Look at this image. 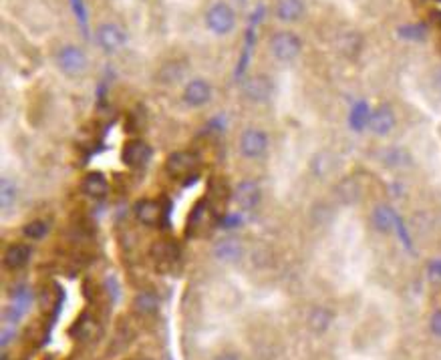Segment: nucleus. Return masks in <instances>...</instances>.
Returning <instances> with one entry per match:
<instances>
[{
  "mask_svg": "<svg viewBox=\"0 0 441 360\" xmlns=\"http://www.w3.org/2000/svg\"><path fill=\"white\" fill-rule=\"evenodd\" d=\"M198 169H200V160L192 151H174L165 160V174L174 181H189L192 177L198 175Z\"/></svg>",
  "mask_w": 441,
  "mask_h": 360,
  "instance_id": "f257e3e1",
  "label": "nucleus"
},
{
  "mask_svg": "<svg viewBox=\"0 0 441 360\" xmlns=\"http://www.w3.org/2000/svg\"><path fill=\"white\" fill-rule=\"evenodd\" d=\"M268 49L278 63H293L302 51V42L298 39V35H294L290 30H281L270 37Z\"/></svg>",
  "mask_w": 441,
  "mask_h": 360,
  "instance_id": "f03ea898",
  "label": "nucleus"
},
{
  "mask_svg": "<svg viewBox=\"0 0 441 360\" xmlns=\"http://www.w3.org/2000/svg\"><path fill=\"white\" fill-rule=\"evenodd\" d=\"M57 67L61 68V73H65L69 77H79L87 71V54L83 53V49L77 44H65L57 51Z\"/></svg>",
  "mask_w": 441,
  "mask_h": 360,
  "instance_id": "7ed1b4c3",
  "label": "nucleus"
},
{
  "mask_svg": "<svg viewBox=\"0 0 441 360\" xmlns=\"http://www.w3.org/2000/svg\"><path fill=\"white\" fill-rule=\"evenodd\" d=\"M206 27L218 37H224L236 27V13L226 2H216L206 13Z\"/></svg>",
  "mask_w": 441,
  "mask_h": 360,
  "instance_id": "20e7f679",
  "label": "nucleus"
},
{
  "mask_svg": "<svg viewBox=\"0 0 441 360\" xmlns=\"http://www.w3.org/2000/svg\"><path fill=\"white\" fill-rule=\"evenodd\" d=\"M270 145V139H268L266 131L258 129V127H250L240 135V141H238V149H240L242 157L246 160H260L264 157Z\"/></svg>",
  "mask_w": 441,
  "mask_h": 360,
  "instance_id": "39448f33",
  "label": "nucleus"
},
{
  "mask_svg": "<svg viewBox=\"0 0 441 360\" xmlns=\"http://www.w3.org/2000/svg\"><path fill=\"white\" fill-rule=\"evenodd\" d=\"M232 198L242 212H254L262 201V187L256 179H242L232 189Z\"/></svg>",
  "mask_w": 441,
  "mask_h": 360,
  "instance_id": "423d86ee",
  "label": "nucleus"
},
{
  "mask_svg": "<svg viewBox=\"0 0 441 360\" xmlns=\"http://www.w3.org/2000/svg\"><path fill=\"white\" fill-rule=\"evenodd\" d=\"M242 93L252 103H266L274 95V83L266 75H254L242 83Z\"/></svg>",
  "mask_w": 441,
  "mask_h": 360,
  "instance_id": "0eeeda50",
  "label": "nucleus"
},
{
  "mask_svg": "<svg viewBox=\"0 0 441 360\" xmlns=\"http://www.w3.org/2000/svg\"><path fill=\"white\" fill-rule=\"evenodd\" d=\"M127 42V35L125 30L115 25V23H103L97 28V44L105 51L107 54H113L121 51Z\"/></svg>",
  "mask_w": 441,
  "mask_h": 360,
  "instance_id": "6e6552de",
  "label": "nucleus"
},
{
  "mask_svg": "<svg viewBox=\"0 0 441 360\" xmlns=\"http://www.w3.org/2000/svg\"><path fill=\"white\" fill-rule=\"evenodd\" d=\"M244 241L236 236H224L220 240L216 241L214 248H212V253L218 262L222 264H236L240 262L242 256H244Z\"/></svg>",
  "mask_w": 441,
  "mask_h": 360,
  "instance_id": "1a4fd4ad",
  "label": "nucleus"
},
{
  "mask_svg": "<svg viewBox=\"0 0 441 360\" xmlns=\"http://www.w3.org/2000/svg\"><path fill=\"white\" fill-rule=\"evenodd\" d=\"M212 85H210V80L206 79H194L187 83L186 87H184V91H182V101L186 103L187 107H204V105H208L210 103V99H212Z\"/></svg>",
  "mask_w": 441,
  "mask_h": 360,
  "instance_id": "9d476101",
  "label": "nucleus"
},
{
  "mask_svg": "<svg viewBox=\"0 0 441 360\" xmlns=\"http://www.w3.org/2000/svg\"><path fill=\"white\" fill-rule=\"evenodd\" d=\"M149 160H151V145L147 141H143V139H131L121 149L123 165H127L131 169L143 167Z\"/></svg>",
  "mask_w": 441,
  "mask_h": 360,
  "instance_id": "9b49d317",
  "label": "nucleus"
},
{
  "mask_svg": "<svg viewBox=\"0 0 441 360\" xmlns=\"http://www.w3.org/2000/svg\"><path fill=\"white\" fill-rule=\"evenodd\" d=\"M135 220L146 227H155L160 226L161 220H163V205L155 200H137L134 205Z\"/></svg>",
  "mask_w": 441,
  "mask_h": 360,
  "instance_id": "f8f14e48",
  "label": "nucleus"
},
{
  "mask_svg": "<svg viewBox=\"0 0 441 360\" xmlns=\"http://www.w3.org/2000/svg\"><path fill=\"white\" fill-rule=\"evenodd\" d=\"M395 127H397V117H395V111H393L391 105L383 103V105H379V107H375L373 111H371L369 129H371L375 135L385 137V135L391 133Z\"/></svg>",
  "mask_w": 441,
  "mask_h": 360,
  "instance_id": "ddd939ff",
  "label": "nucleus"
},
{
  "mask_svg": "<svg viewBox=\"0 0 441 360\" xmlns=\"http://www.w3.org/2000/svg\"><path fill=\"white\" fill-rule=\"evenodd\" d=\"M151 260H153V264L160 268L161 272L174 268L177 264V260H180L177 244L170 240L153 241V246H151Z\"/></svg>",
  "mask_w": 441,
  "mask_h": 360,
  "instance_id": "4468645a",
  "label": "nucleus"
},
{
  "mask_svg": "<svg viewBox=\"0 0 441 360\" xmlns=\"http://www.w3.org/2000/svg\"><path fill=\"white\" fill-rule=\"evenodd\" d=\"M81 193L89 200H103L109 193V181L101 172H89L81 179Z\"/></svg>",
  "mask_w": 441,
  "mask_h": 360,
  "instance_id": "2eb2a0df",
  "label": "nucleus"
},
{
  "mask_svg": "<svg viewBox=\"0 0 441 360\" xmlns=\"http://www.w3.org/2000/svg\"><path fill=\"white\" fill-rule=\"evenodd\" d=\"M30 256H33V248L28 244L14 241L11 246H6V250H4V268L11 272L23 270L30 262Z\"/></svg>",
  "mask_w": 441,
  "mask_h": 360,
  "instance_id": "dca6fc26",
  "label": "nucleus"
},
{
  "mask_svg": "<svg viewBox=\"0 0 441 360\" xmlns=\"http://www.w3.org/2000/svg\"><path fill=\"white\" fill-rule=\"evenodd\" d=\"M307 11L305 0H276L274 14L282 23H296L302 18V14Z\"/></svg>",
  "mask_w": 441,
  "mask_h": 360,
  "instance_id": "f3484780",
  "label": "nucleus"
},
{
  "mask_svg": "<svg viewBox=\"0 0 441 360\" xmlns=\"http://www.w3.org/2000/svg\"><path fill=\"white\" fill-rule=\"evenodd\" d=\"M395 222H397V214L387 203H379L371 214V226L379 234H389L391 229H395Z\"/></svg>",
  "mask_w": 441,
  "mask_h": 360,
  "instance_id": "a211bd4d",
  "label": "nucleus"
},
{
  "mask_svg": "<svg viewBox=\"0 0 441 360\" xmlns=\"http://www.w3.org/2000/svg\"><path fill=\"white\" fill-rule=\"evenodd\" d=\"M134 310L135 314H139L143 318L155 316L158 310H160V298H158V294L151 292V290H143V292L137 294L134 298Z\"/></svg>",
  "mask_w": 441,
  "mask_h": 360,
  "instance_id": "6ab92c4d",
  "label": "nucleus"
},
{
  "mask_svg": "<svg viewBox=\"0 0 441 360\" xmlns=\"http://www.w3.org/2000/svg\"><path fill=\"white\" fill-rule=\"evenodd\" d=\"M381 163L389 169H399V167H409L413 163V157H411L409 149H405V147H387L381 153Z\"/></svg>",
  "mask_w": 441,
  "mask_h": 360,
  "instance_id": "aec40b11",
  "label": "nucleus"
},
{
  "mask_svg": "<svg viewBox=\"0 0 441 360\" xmlns=\"http://www.w3.org/2000/svg\"><path fill=\"white\" fill-rule=\"evenodd\" d=\"M30 300H33V294L27 286H20L16 292L13 294V300H11V308H8V320L18 322L23 318V314L27 312L30 306Z\"/></svg>",
  "mask_w": 441,
  "mask_h": 360,
  "instance_id": "412c9836",
  "label": "nucleus"
},
{
  "mask_svg": "<svg viewBox=\"0 0 441 360\" xmlns=\"http://www.w3.org/2000/svg\"><path fill=\"white\" fill-rule=\"evenodd\" d=\"M369 121H371V107L367 101H357L353 109H351V117H348V125L353 131L361 133L365 129H369Z\"/></svg>",
  "mask_w": 441,
  "mask_h": 360,
  "instance_id": "4be33fe9",
  "label": "nucleus"
},
{
  "mask_svg": "<svg viewBox=\"0 0 441 360\" xmlns=\"http://www.w3.org/2000/svg\"><path fill=\"white\" fill-rule=\"evenodd\" d=\"M308 328L312 330V332L317 334H324L329 330V326L333 324V312L329 310V308H322V306H317L312 308L310 312H308Z\"/></svg>",
  "mask_w": 441,
  "mask_h": 360,
  "instance_id": "5701e85b",
  "label": "nucleus"
},
{
  "mask_svg": "<svg viewBox=\"0 0 441 360\" xmlns=\"http://www.w3.org/2000/svg\"><path fill=\"white\" fill-rule=\"evenodd\" d=\"M16 200H18V187H16V184L11 177H2V181H0V208H2V212L13 210Z\"/></svg>",
  "mask_w": 441,
  "mask_h": 360,
  "instance_id": "b1692460",
  "label": "nucleus"
},
{
  "mask_svg": "<svg viewBox=\"0 0 441 360\" xmlns=\"http://www.w3.org/2000/svg\"><path fill=\"white\" fill-rule=\"evenodd\" d=\"M49 232H51V224H49L47 220H33V222H28L27 226L23 227V234L27 236L28 240L35 241L47 238Z\"/></svg>",
  "mask_w": 441,
  "mask_h": 360,
  "instance_id": "393cba45",
  "label": "nucleus"
},
{
  "mask_svg": "<svg viewBox=\"0 0 441 360\" xmlns=\"http://www.w3.org/2000/svg\"><path fill=\"white\" fill-rule=\"evenodd\" d=\"M399 37L405 40H425L428 28H425V25H421V23L405 25V27H399Z\"/></svg>",
  "mask_w": 441,
  "mask_h": 360,
  "instance_id": "a878e982",
  "label": "nucleus"
},
{
  "mask_svg": "<svg viewBox=\"0 0 441 360\" xmlns=\"http://www.w3.org/2000/svg\"><path fill=\"white\" fill-rule=\"evenodd\" d=\"M71 2H73V11H75L77 18H79L81 27L87 32V13H85V6H83V0H71Z\"/></svg>",
  "mask_w": 441,
  "mask_h": 360,
  "instance_id": "bb28decb",
  "label": "nucleus"
},
{
  "mask_svg": "<svg viewBox=\"0 0 441 360\" xmlns=\"http://www.w3.org/2000/svg\"><path fill=\"white\" fill-rule=\"evenodd\" d=\"M429 328H431V332L435 334L437 338H441V308H440V310H435V312L431 314V320H429Z\"/></svg>",
  "mask_w": 441,
  "mask_h": 360,
  "instance_id": "cd10ccee",
  "label": "nucleus"
},
{
  "mask_svg": "<svg viewBox=\"0 0 441 360\" xmlns=\"http://www.w3.org/2000/svg\"><path fill=\"white\" fill-rule=\"evenodd\" d=\"M429 276L433 278V280H440L441 282V258H435V260H431L429 262Z\"/></svg>",
  "mask_w": 441,
  "mask_h": 360,
  "instance_id": "c85d7f7f",
  "label": "nucleus"
},
{
  "mask_svg": "<svg viewBox=\"0 0 441 360\" xmlns=\"http://www.w3.org/2000/svg\"><path fill=\"white\" fill-rule=\"evenodd\" d=\"M105 286L109 288V296H111V300L113 302H117V298H119V286H117V280L113 278V276H109L107 282H105Z\"/></svg>",
  "mask_w": 441,
  "mask_h": 360,
  "instance_id": "c756f323",
  "label": "nucleus"
},
{
  "mask_svg": "<svg viewBox=\"0 0 441 360\" xmlns=\"http://www.w3.org/2000/svg\"><path fill=\"white\" fill-rule=\"evenodd\" d=\"M212 360H240V356L234 352H222V354H216Z\"/></svg>",
  "mask_w": 441,
  "mask_h": 360,
  "instance_id": "7c9ffc66",
  "label": "nucleus"
},
{
  "mask_svg": "<svg viewBox=\"0 0 441 360\" xmlns=\"http://www.w3.org/2000/svg\"><path fill=\"white\" fill-rule=\"evenodd\" d=\"M437 49H440V53H441V32H440V39H437Z\"/></svg>",
  "mask_w": 441,
  "mask_h": 360,
  "instance_id": "2f4dec72",
  "label": "nucleus"
},
{
  "mask_svg": "<svg viewBox=\"0 0 441 360\" xmlns=\"http://www.w3.org/2000/svg\"><path fill=\"white\" fill-rule=\"evenodd\" d=\"M431 2H441V0H431Z\"/></svg>",
  "mask_w": 441,
  "mask_h": 360,
  "instance_id": "473e14b6",
  "label": "nucleus"
}]
</instances>
